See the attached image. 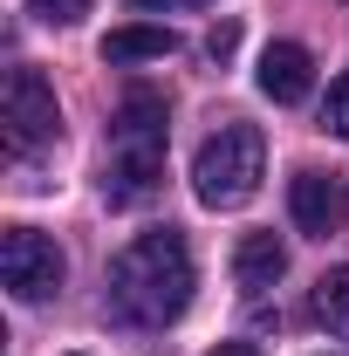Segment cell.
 I'll return each instance as SVG.
<instances>
[{"mask_svg":"<svg viewBox=\"0 0 349 356\" xmlns=\"http://www.w3.org/2000/svg\"><path fill=\"white\" fill-rule=\"evenodd\" d=\"M192 302V254H185V233L172 226H151L137 233L131 247L110 261V315L131 322V329H165L178 322Z\"/></svg>","mask_w":349,"mask_h":356,"instance_id":"6da1fadb","label":"cell"},{"mask_svg":"<svg viewBox=\"0 0 349 356\" xmlns=\"http://www.w3.org/2000/svg\"><path fill=\"white\" fill-rule=\"evenodd\" d=\"M267 178V137L254 124H219L206 144H199V158H192V192H199V206H213V213H233V206H247L254 192H261Z\"/></svg>","mask_w":349,"mask_h":356,"instance_id":"7a4b0ae2","label":"cell"},{"mask_svg":"<svg viewBox=\"0 0 349 356\" xmlns=\"http://www.w3.org/2000/svg\"><path fill=\"white\" fill-rule=\"evenodd\" d=\"M62 274H69V261H62V247L48 233H35V226L0 233V281H7L14 302H48L62 288Z\"/></svg>","mask_w":349,"mask_h":356,"instance_id":"3957f363","label":"cell"},{"mask_svg":"<svg viewBox=\"0 0 349 356\" xmlns=\"http://www.w3.org/2000/svg\"><path fill=\"white\" fill-rule=\"evenodd\" d=\"M0 124H7V144L14 151H35L62 131V103L48 89L42 69H7V89H0Z\"/></svg>","mask_w":349,"mask_h":356,"instance_id":"277c9868","label":"cell"},{"mask_svg":"<svg viewBox=\"0 0 349 356\" xmlns=\"http://www.w3.org/2000/svg\"><path fill=\"white\" fill-rule=\"evenodd\" d=\"M288 220L302 226L308 240H329L349 220V178L343 172H295L288 178Z\"/></svg>","mask_w":349,"mask_h":356,"instance_id":"5b68a950","label":"cell"},{"mask_svg":"<svg viewBox=\"0 0 349 356\" xmlns=\"http://www.w3.org/2000/svg\"><path fill=\"white\" fill-rule=\"evenodd\" d=\"M165 178V144H117L110 172H103V199L110 206H144Z\"/></svg>","mask_w":349,"mask_h":356,"instance_id":"8992f818","label":"cell"},{"mask_svg":"<svg viewBox=\"0 0 349 356\" xmlns=\"http://www.w3.org/2000/svg\"><path fill=\"white\" fill-rule=\"evenodd\" d=\"M254 83H261V96H274V103H302L308 89H315V55H308L302 42H267Z\"/></svg>","mask_w":349,"mask_h":356,"instance_id":"52a82bcc","label":"cell"},{"mask_svg":"<svg viewBox=\"0 0 349 356\" xmlns=\"http://www.w3.org/2000/svg\"><path fill=\"white\" fill-rule=\"evenodd\" d=\"M165 96L158 89H131L124 103H117V117H110V144H165Z\"/></svg>","mask_w":349,"mask_h":356,"instance_id":"ba28073f","label":"cell"},{"mask_svg":"<svg viewBox=\"0 0 349 356\" xmlns=\"http://www.w3.org/2000/svg\"><path fill=\"white\" fill-rule=\"evenodd\" d=\"M281 274H288V247H281L274 233H247V240L233 247V281H240L247 295H267Z\"/></svg>","mask_w":349,"mask_h":356,"instance_id":"9c48e42d","label":"cell"},{"mask_svg":"<svg viewBox=\"0 0 349 356\" xmlns=\"http://www.w3.org/2000/svg\"><path fill=\"white\" fill-rule=\"evenodd\" d=\"M172 48H178L172 28H158V21H131V28H110V35H103V62H117V69H124V62H165Z\"/></svg>","mask_w":349,"mask_h":356,"instance_id":"30bf717a","label":"cell"},{"mask_svg":"<svg viewBox=\"0 0 349 356\" xmlns=\"http://www.w3.org/2000/svg\"><path fill=\"white\" fill-rule=\"evenodd\" d=\"M315 322L349 343V267H329V274L315 281Z\"/></svg>","mask_w":349,"mask_h":356,"instance_id":"8fae6325","label":"cell"},{"mask_svg":"<svg viewBox=\"0 0 349 356\" xmlns=\"http://www.w3.org/2000/svg\"><path fill=\"white\" fill-rule=\"evenodd\" d=\"M233 48H240V21L226 14V21H213V28H206V62H213V69H226V62H233Z\"/></svg>","mask_w":349,"mask_h":356,"instance_id":"7c38bea8","label":"cell"},{"mask_svg":"<svg viewBox=\"0 0 349 356\" xmlns=\"http://www.w3.org/2000/svg\"><path fill=\"white\" fill-rule=\"evenodd\" d=\"M322 131L349 137V76H336V83H329V96H322Z\"/></svg>","mask_w":349,"mask_h":356,"instance_id":"4fadbf2b","label":"cell"},{"mask_svg":"<svg viewBox=\"0 0 349 356\" xmlns=\"http://www.w3.org/2000/svg\"><path fill=\"white\" fill-rule=\"evenodd\" d=\"M28 7L42 14L48 28H76V21H83V14H89V0H28Z\"/></svg>","mask_w":349,"mask_h":356,"instance_id":"5bb4252c","label":"cell"},{"mask_svg":"<svg viewBox=\"0 0 349 356\" xmlns=\"http://www.w3.org/2000/svg\"><path fill=\"white\" fill-rule=\"evenodd\" d=\"M213 356H261V350H254V343H219Z\"/></svg>","mask_w":349,"mask_h":356,"instance_id":"9a60e30c","label":"cell"},{"mask_svg":"<svg viewBox=\"0 0 349 356\" xmlns=\"http://www.w3.org/2000/svg\"><path fill=\"white\" fill-rule=\"evenodd\" d=\"M137 7H206V0H137Z\"/></svg>","mask_w":349,"mask_h":356,"instance_id":"2e32d148","label":"cell"}]
</instances>
